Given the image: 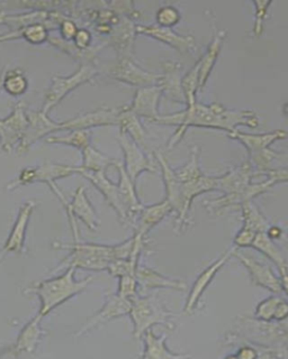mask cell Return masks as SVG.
<instances>
[{
    "label": "cell",
    "instance_id": "cell-26",
    "mask_svg": "<svg viewBox=\"0 0 288 359\" xmlns=\"http://www.w3.org/2000/svg\"><path fill=\"white\" fill-rule=\"evenodd\" d=\"M35 209L34 201H27L20 207L18 219L13 227L12 233L9 235L6 244L4 246V252H23L25 246L26 229L29 227L30 219Z\"/></svg>",
    "mask_w": 288,
    "mask_h": 359
},
{
    "label": "cell",
    "instance_id": "cell-11",
    "mask_svg": "<svg viewBox=\"0 0 288 359\" xmlns=\"http://www.w3.org/2000/svg\"><path fill=\"white\" fill-rule=\"evenodd\" d=\"M209 191H216V177L202 175L190 182L181 183V209L177 215L176 224L177 231L184 230L190 222V211L192 201L196 196L207 194Z\"/></svg>",
    "mask_w": 288,
    "mask_h": 359
},
{
    "label": "cell",
    "instance_id": "cell-3",
    "mask_svg": "<svg viewBox=\"0 0 288 359\" xmlns=\"http://www.w3.org/2000/svg\"><path fill=\"white\" fill-rule=\"evenodd\" d=\"M76 269L74 267H69L58 278L41 280L26 289V293H33L40 299L41 308L39 314L43 318L46 317L52 310L57 309L63 303L70 300L71 297L85 291L93 282L91 276L82 280H74Z\"/></svg>",
    "mask_w": 288,
    "mask_h": 359
},
{
    "label": "cell",
    "instance_id": "cell-45",
    "mask_svg": "<svg viewBox=\"0 0 288 359\" xmlns=\"http://www.w3.org/2000/svg\"><path fill=\"white\" fill-rule=\"evenodd\" d=\"M156 20L160 27L171 28L178 24L181 14L173 6H166L157 11Z\"/></svg>",
    "mask_w": 288,
    "mask_h": 359
},
{
    "label": "cell",
    "instance_id": "cell-5",
    "mask_svg": "<svg viewBox=\"0 0 288 359\" xmlns=\"http://www.w3.org/2000/svg\"><path fill=\"white\" fill-rule=\"evenodd\" d=\"M97 74L98 71L96 70V67L85 63L72 76H53L51 86L44 95V104L41 111L48 115V112L51 111L54 107H57L71 91H74L82 84L93 81Z\"/></svg>",
    "mask_w": 288,
    "mask_h": 359
},
{
    "label": "cell",
    "instance_id": "cell-32",
    "mask_svg": "<svg viewBox=\"0 0 288 359\" xmlns=\"http://www.w3.org/2000/svg\"><path fill=\"white\" fill-rule=\"evenodd\" d=\"M226 32L220 31L218 34H215L213 41L207 48V53L201 56V59L198 60L199 63V76H198V93L202 91L209 80L213 67H214L215 62L218 60V54H220L222 46H223L224 39H225Z\"/></svg>",
    "mask_w": 288,
    "mask_h": 359
},
{
    "label": "cell",
    "instance_id": "cell-34",
    "mask_svg": "<svg viewBox=\"0 0 288 359\" xmlns=\"http://www.w3.org/2000/svg\"><path fill=\"white\" fill-rule=\"evenodd\" d=\"M82 164L84 171L88 172H106L108 168L114 166L119 162V160L112 158L103 154L102 151L89 145L85 149H82Z\"/></svg>",
    "mask_w": 288,
    "mask_h": 359
},
{
    "label": "cell",
    "instance_id": "cell-43",
    "mask_svg": "<svg viewBox=\"0 0 288 359\" xmlns=\"http://www.w3.org/2000/svg\"><path fill=\"white\" fill-rule=\"evenodd\" d=\"M198 76H199V63L197 61L192 70L181 80L183 90L186 97V106L196 102V95L198 93Z\"/></svg>",
    "mask_w": 288,
    "mask_h": 359
},
{
    "label": "cell",
    "instance_id": "cell-25",
    "mask_svg": "<svg viewBox=\"0 0 288 359\" xmlns=\"http://www.w3.org/2000/svg\"><path fill=\"white\" fill-rule=\"evenodd\" d=\"M252 177H254V171H252L251 163L247 161L240 166L216 177V191H221L223 194L239 192L251 184Z\"/></svg>",
    "mask_w": 288,
    "mask_h": 359
},
{
    "label": "cell",
    "instance_id": "cell-19",
    "mask_svg": "<svg viewBox=\"0 0 288 359\" xmlns=\"http://www.w3.org/2000/svg\"><path fill=\"white\" fill-rule=\"evenodd\" d=\"M82 177L93 183V187L104 196L105 200L107 201L108 205L113 208L115 212L119 216V222L123 224H127L126 211H125L124 205L122 203L121 196H119V187L114 184L107 177L106 172H88L82 170Z\"/></svg>",
    "mask_w": 288,
    "mask_h": 359
},
{
    "label": "cell",
    "instance_id": "cell-40",
    "mask_svg": "<svg viewBox=\"0 0 288 359\" xmlns=\"http://www.w3.org/2000/svg\"><path fill=\"white\" fill-rule=\"evenodd\" d=\"M4 90L13 97H20L29 89V80L20 70L8 71L1 82Z\"/></svg>",
    "mask_w": 288,
    "mask_h": 359
},
{
    "label": "cell",
    "instance_id": "cell-22",
    "mask_svg": "<svg viewBox=\"0 0 288 359\" xmlns=\"http://www.w3.org/2000/svg\"><path fill=\"white\" fill-rule=\"evenodd\" d=\"M115 168L119 172V182L117 187H119L122 203L124 205L125 211H126L127 220H129L127 224H130V222L134 224L143 205L136 194V183L133 182L131 177L127 175L124 166H123V162L119 161Z\"/></svg>",
    "mask_w": 288,
    "mask_h": 359
},
{
    "label": "cell",
    "instance_id": "cell-14",
    "mask_svg": "<svg viewBox=\"0 0 288 359\" xmlns=\"http://www.w3.org/2000/svg\"><path fill=\"white\" fill-rule=\"evenodd\" d=\"M65 210L70 218L71 227L74 230V237L78 239V229H77L74 219L78 218L87 226L88 229H98L99 220L96 210L91 205L86 194L85 187H79L74 192V198L65 205Z\"/></svg>",
    "mask_w": 288,
    "mask_h": 359
},
{
    "label": "cell",
    "instance_id": "cell-35",
    "mask_svg": "<svg viewBox=\"0 0 288 359\" xmlns=\"http://www.w3.org/2000/svg\"><path fill=\"white\" fill-rule=\"evenodd\" d=\"M251 247H254V250H257L258 252L263 254L266 257L268 258L269 261L275 263L278 271L287 267L286 259L282 255L280 250H278V247L275 245L273 238H270L268 233H265V231L263 233H258L256 235Z\"/></svg>",
    "mask_w": 288,
    "mask_h": 359
},
{
    "label": "cell",
    "instance_id": "cell-20",
    "mask_svg": "<svg viewBox=\"0 0 288 359\" xmlns=\"http://www.w3.org/2000/svg\"><path fill=\"white\" fill-rule=\"evenodd\" d=\"M162 88L156 84L150 87L138 88L129 109L138 117L151 121L159 116V101L162 98Z\"/></svg>",
    "mask_w": 288,
    "mask_h": 359
},
{
    "label": "cell",
    "instance_id": "cell-53",
    "mask_svg": "<svg viewBox=\"0 0 288 359\" xmlns=\"http://www.w3.org/2000/svg\"><path fill=\"white\" fill-rule=\"evenodd\" d=\"M280 283H282V291L285 292L288 297V267L280 269Z\"/></svg>",
    "mask_w": 288,
    "mask_h": 359
},
{
    "label": "cell",
    "instance_id": "cell-36",
    "mask_svg": "<svg viewBox=\"0 0 288 359\" xmlns=\"http://www.w3.org/2000/svg\"><path fill=\"white\" fill-rule=\"evenodd\" d=\"M240 207L242 211L243 227L248 228L256 233L268 231V222L259 210V208L254 205V200L243 202Z\"/></svg>",
    "mask_w": 288,
    "mask_h": 359
},
{
    "label": "cell",
    "instance_id": "cell-37",
    "mask_svg": "<svg viewBox=\"0 0 288 359\" xmlns=\"http://www.w3.org/2000/svg\"><path fill=\"white\" fill-rule=\"evenodd\" d=\"M46 143L58 144V145L72 146L76 149H85L91 145V132L84 129L69 130L67 135H50L46 138Z\"/></svg>",
    "mask_w": 288,
    "mask_h": 359
},
{
    "label": "cell",
    "instance_id": "cell-41",
    "mask_svg": "<svg viewBox=\"0 0 288 359\" xmlns=\"http://www.w3.org/2000/svg\"><path fill=\"white\" fill-rule=\"evenodd\" d=\"M175 173L181 183L190 182L203 175L199 168V149L197 146H192L190 161L186 165L175 171Z\"/></svg>",
    "mask_w": 288,
    "mask_h": 359
},
{
    "label": "cell",
    "instance_id": "cell-15",
    "mask_svg": "<svg viewBox=\"0 0 288 359\" xmlns=\"http://www.w3.org/2000/svg\"><path fill=\"white\" fill-rule=\"evenodd\" d=\"M271 187H273V183L268 180H266L263 182L251 183L244 190L235 192V194H223L218 199L205 201L204 207L207 208L209 212L218 213L226 208L241 205L243 202L246 201H252L256 196H261L267 191L270 190Z\"/></svg>",
    "mask_w": 288,
    "mask_h": 359
},
{
    "label": "cell",
    "instance_id": "cell-50",
    "mask_svg": "<svg viewBox=\"0 0 288 359\" xmlns=\"http://www.w3.org/2000/svg\"><path fill=\"white\" fill-rule=\"evenodd\" d=\"M265 175L267 177V180L273 183V185L277 184V183L288 182V166L266 172Z\"/></svg>",
    "mask_w": 288,
    "mask_h": 359
},
{
    "label": "cell",
    "instance_id": "cell-24",
    "mask_svg": "<svg viewBox=\"0 0 288 359\" xmlns=\"http://www.w3.org/2000/svg\"><path fill=\"white\" fill-rule=\"evenodd\" d=\"M136 34V26L127 17L122 16L119 22L113 26L110 32V43L119 53V57L132 59Z\"/></svg>",
    "mask_w": 288,
    "mask_h": 359
},
{
    "label": "cell",
    "instance_id": "cell-21",
    "mask_svg": "<svg viewBox=\"0 0 288 359\" xmlns=\"http://www.w3.org/2000/svg\"><path fill=\"white\" fill-rule=\"evenodd\" d=\"M138 280V291H149L155 289L176 290V291H185L187 283L183 280L167 278L162 273L157 272L150 267L143 266L138 264L136 272Z\"/></svg>",
    "mask_w": 288,
    "mask_h": 359
},
{
    "label": "cell",
    "instance_id": "cell-47",
    "mask_svg": "<svg viewBox=\"0 0 288 359\" xmlns=\"http://www.w3.org/2000/svg\"><path fill=\"white\" fill-rule=\"evenodd\" d=\"M254 35L259 37L263 33V22H265L266 17L268 14L269 7H270L273 1H260V0H254Z\"/></svg>",
    "mask_w": 288,
    "mask_h": 359
},
{
    "label": "cell",
    "instance_id": "cell-28",
    "mask_svg": "<svg viewBox=\"0 0 288 359\" xmlns=\"http://www.w3.org/2000/svg\"><path fill=\"white\" fill-rule=\"evenodd\" d=\"M229 137L240 142L250 155L256 151L269 149L277 140H286L288 137V133L282 129H276L265 134H246L237 129L233 134L229 135Z\"/></svg>",
    "mask_w": 288,
    "mask_h": 359
},
{
    "label": "cell",
    "instance_id": "cell-13",
    "mask_svg": "<svg viewBox=\"0 0 288 359\" xmlns=\"http://www.w3.org/2000/svg\"><path fill=\"white\" fill-rule=\"evenodd\" d=\"M131 306H132V301L122 297L117 293L108 295L102 309L97 313L93 314L91 319L88 320L85 325L77 332L76 336H82L86 332H89L93 329L97 328L99 325H105V323H110L112 320L117 319V318L127 316L130 313Z\"/></svg>",
    "mask_w": 288,
    "mask_h": 359
},
{
    "label": "cell",
    "instance_id": "cell-49",
    "mask_svg": "<svg viewBox=\"0 0 288 359\" xmlns=\"http://www.w3.org/2000/svg\"><path fill=\"white\" fill-rule=\"evenodd\" d=\"M257 233L248 229V228L242 227L239 230L235 238V246L237 248H246V247H251L254 243V237Z\"/></svg>",
    "mask_w": 288,
    "mask_h": 359
},
{
    "label": "cell",
    "instance_id": "cell-54",
    "mask_svg": "<svg viewBox=\"0 0 288 359\" xmlns=\"http://www.w3.org/2000/svg\"><path fill=\"white\" fill-rule=\"evenodd\" d=\"M0 26H1V22H0Z\"/></svg>",
    "mask_w": 288,
    "mask_h": 359
},
{
    "label": "cell",
    "instance_id": "cell-6",
    "mask_svg": "<svg viewBox=\"0 0 288 359\" xmlns=\"http://www.w3.org/2000/svg\"><path fill=\"white\" fill-rule=\"evenodd\" d=\"M81 166L67 165L59 163L46 162L37 168H24L18 179L8 184V189H16L35 182L46 183L48 187L55 184L58 180L81 174Z\"/></svg>",
    "mask_w": 288,
    "mask_h": 359
},
{
    "label": "cell",
    "instance_id": "cell-9",
    "mask_svg": "<svg viewBox=\"0 0 288 359\" xmlns=\"http://www.w3.org/2000/svg\"><path fill=\"white\" fill-rule=\"evenodd\" d=\"M117 140L124 154L123 166L133 182L136 183L138 175H141L143 172H156V162L149 154L144 153L143 149L132 138L129 137L126 134L119 133Z\"/></svg>",
    "mask_w": 288,
    "mask_h": 359
},
{
    "label": "cell",
    "instance_id": "cell-30",
    "mask_svg": "<svg viewBox=\"0 0 288 359\" xmlns=\"http://www.w3.org/2000/svg\"><path fill=\"white\" fill-rule=\"evenodd\" d=\"M156 160L162 168V179L166 188V200L169 201L174 211L178 213L181 209V182L176 177L175 171L162 153H156Z\"/></svg>",
    "mask_w": 288,
    "mask_h": 359
},
{
    "label": "cell",
    "instance_id": "cell-27",
    "mask_svg": "<svg viewBox=\"0 0 288 359\" xmlns=\"http://www.w3.org/2000/svg\"><path fill=\"white\" fill-rule=\"evenodd\" d=\"M181 67L178 62L164 63V73H162V78L158 84L162 88V95L169 100L186 104V97L181 84Z\"/></svg>",
    "mask_w": 288,
    "mask_h": 359
},
{
    "label": "cell",
    "instance_id": "cell-17",
    "mask_svg": "<svg viewBox=\"0 0 288 359\" xmlns=\"http://www.w3.org/2000/svg\"><path fill=\"white\" fill-rule=\"evenodd\" d=\"M27 118H29V125L26 128L22 143L16 149L20 155L27 153L37 140H42L48 135L54 134L55 121H51L46 114H43L42 111L27 109Z\"/></svg>",
    "mask_w": 288,
    "mask_h": 359
},
{
    "label": "cell",
    "instance_id": "cell-10",
    "mask_svg": "<svg viewBox=\"0 0 288 359\" xmlns=\"http://www.w3.org/2000/svg\"><path fill=\"white\" fill-rule=\"evenodd\" d=\"M108 76L123 83L143 88L156 86L162 80V74L148 72L136 65L132 59L119 57V60L108 69Z\"/></svg>",
    "mask_w": 288,
    "mask_h": 359
},
{
    "label": "cell",
    "instance_id": "cell-8",
    "mask_svg": "<svg viewBox=\"0 0 288 359\" xmlns=\"http://www.w3.org/2000/svg\"><path fill=\"white\" fill-rule=\"evenodd\" d=\"M119 112H121V108H100L93 111L80 114L74 116V118H70L68 121H60V123L55 121L54 132L76 130V129L89 130L95 127L117 126Z\"/></svg>",
    "mask_w": 288,
    "mask_h": 359
},
{
    "label": "cell",
    "instance_id": "cell-12",
    "mask_svg": "<svg viewBox=\"0 0 288 359\" xmlns=\"http://www.w3.org/2000/svg\"><path fill=\"white\" fill-rule=\"evenodd\" d=\"M235 250H237V247L233 246L231 250H226L223 255L218 258L214 263L211 264L207 269H204L203 272L198 275L195 282L192 284L186 304H185L184 312L187 316H190L195 311L198 303L201 301L202 297L207 291L209 284L212 283L215 276L220 272L221 269L225 265L226 262L229 261L230 258L233 256Z\"/></svg>",
    "mask_w": 288,
    "mask_h": 359
},
{
    "label": "cell",
    "instance_id": "cell-44",
    "mask_svg": "<svg viewBox=\"0 0 288 359\" xmlns=\"http://www.w3.org/2000/svg\"><path fill=\"white\" fill-rule=\"evenodd\" d=\"M138 261L134 258L129 259H115L110 262L107 272L114 278H122L125 275H136V267H138Z\"/></svg>",
    "mask_w": 288,
    "mask_h": 359
},
{
    "label": "cell",
    "instance_id": "cell-2",
    "mask_svg": "<svg viewBox=\"0 0 288 359\" xmlns=\"http://www.w3.org/2000/svg\"><path fill=\"white\" fill-rule=\"evenodd\" d=\"M53 247L55 250H70V254L55 269V272L63 267L65 269L74 267L77 269L100 272V271H107L110 262L115 259H129L133 254L134 239L131 237L121 244L114 245V246L77 241L71 245L55 243Z\"/></svg>",
    "mask_w": 288,
    "mask_h": 359
},
{
    "label": "cell",
    "instance_id": "cell-1",
    "mask_svg": "<svg viewBox=\"0 0 288 359\" xmlns=\"http://www.w3.org/2000/svg\"><path fill=\"white\" fill-rule=\"evenodd\" d=\"M186 107L183 111L159 115L150 121L164 126L178 127L168 143V149L175 147L190 127L221 129L231 135L237 130V127L246 126L254 129L259 125L257 114L254 110H230L218 102L203 104L197 101Z\"/></svg>",
    "mask_w": 288,
    "mask_h": 359
},
{
    "label": "cell",
    "instance_id": "cell-48",
    "mask_svg": "<svg viewBox=\"0 0 288 359\" xmlns=\"http://www.w3.org/2000/svg\"><path fill=\"white\" fill-rule=\"evenodd\" d=\"M263 351H267V348H265ZM259 351H258L257 347L256 346H251L247 341V344L241 346L239 349H237V353H232V355H229V356H226V358H240V359H254L258 358L260 356Z\"/></svg>",
    "mask_w": 288,
    "mask_h": 359
},
{
    "label": "cell",
    "instance_id": "cell-39",
    "mask_svg": "<svg viewBox=\"0 0 288 359\" xmlns=\"http://www.w3.org/2000/svg\"><path fill=\"white\" fill-rule=\"evenodd\" d=\"M18 37H23L31 44H42L48 39V28L44 24H34V25L22 28L20 31H13L12 33L0 37V41H8V39H18Z\"/></svg>",
    "mask_w": 288,
    "mask_h": 359
},
{
    "label": "cell",
    "instance_id": "cell-38",
    "mask_svg": "<svg viewBox=\"0 0 288 359\" xmlns=\"http://www.w3.org/2000/svg\"><path fill=\"white\" fill-rule=\"evenodd\" d=\"M48 17H50V13L46 11H31L29 14L11 15V16L1 13L0 22L1 24L14 26L16 28L15 31H20L22 28L27 27V26L43 24L44 20H48Z\"/></svg>",
    "mask_w": 288,
    "mask_h": 359
},
{
    "label": "cell",
    "instance_id": "cell-23",
    "mask_svg": "<svg viewBox=\"0 0 288 359\" xmlns=\"http://www.w3.org/2000/svg\"><path fill=\"white\" fill-rule=\"evenodd\" d=\"M173 211V207L166 199L156 205H147V207L143 205L136 220L134 236L138 238L145 239L149 231L156 227L157 224H160Z\"/></svg>",
    "mask_w": 288,
    "mask_h": 359
},
{
    "label": "cell",
    "instance_id": "cell-31",
    "mask_svg": "<svg viewBox=\"0 0 288 359\" xmlns=\"http://www.w3.org/2000/svg\"><path fill=\"white\" fill-rule=\"evenodd\" d=\"M117 126L119 127V133L126 134L129 137L132 138L142 149L149 151L150 146L148 144V135L145 129L140 123L138 116L133 114L129 107H122L119 115Z\"/></svg>",
    "mask_w": 288,
    "mask_h": 359
},
{
    "label": "cell",
    "instance_id": "cell-4",
    "mask_svg": "<svg viewBox=\"0 0 288 359\" xmlns=\"http://www.w3.org/2000/svg\"><path fill=\"white\" fill-rule=\"evenodd\" d=\"M133 323V336L136 339L143 337L144 332L152 328L153 325H164L168 328L174 329L170 323L173 313L164 308L156 295L150 297H138L132 300V306L129 313Z\"/></svg>",
    "mask_w": 288,
    "mask_h": 359
},
{
    "label": "cell",
    "instance_id": "cell-52",
    "mask_svg": "<svg viewBox=\"0 0 288 359\" xmlns=\"http://www.w3.org/2000/svg\"><path fill=\"white\" fill-rule=\"evenodd\" d=\"M60 29H61V35H63L65 41H71L76 36L78 28H77L76 22L70 20H63L60 24Z\"/></svg>",
    "mask_w": 288,
    "mask_h": 359
},
{
    "label": "cell",
    "instance_id": "cell-29",
    "mask_svg": "<svg viewBox=\"0 0 288 359\" xmlns=\"http://www.w3.org/2000/svg\"><path fill=\"white\" fill-rule=\"evenodd\" d=\"M167 334L157 336L152 328L145 331L143 334L144 351L142 358L144 359H181L188 358L185 353H173L167 347Z\"/></svg>",
    "mask_w": 288,
    "mask_h": 359
},
{
    "label": "cell",
    "instance_id": "cell-42",
    "mask_svg": "<svg viewBox=\"0 0 288 359\" xmlns=\"http://www.w3.org/2000/svg\"><path fill=\"white\" fill-rule=\"evenodd\" d=\"M282 301L284 299L280 297H270L261 301L256 309L254 316L260 321H266V323L274 321L276 320L277 311Z\"/></svg>",
    "mask_w": 288,
    "mask_h": 359
},
{
    "label": "cell",
    "instance_id": "cell-51",
    "mask_svg": "<svg viewBox=\"0 0 288 359\" xmlns=\"http://www.w3.org/2000/svg\"><path fill=\"white\" fill-rule=\"evenodd\" d=\"M91 32L87 31V29H85V28L78 29V32H77L76 34V36L74 37V46H76L77 48H79V50H88L89 45H91Z\"/></svg>",
    "mask_w": 288,
    "mask_h": 359
},
{
    "label": "cell",
    "instance_id": "cell-33",
    "mask_svg": "<svg viewBox=\"0 0 288 359\" xmlns=\"http://www.w3.org/2000/svg\"><path fill=\"white\" fill-rule=\"evenodd\" d=\"M43 319L41 314L37 313L33 319L27 323L25 328L20 332L16 344V351L18 353H32L37 348L42 336L41 330V320Z\"/></svg>",
    "mask_w": 288,
    "mask_h": 359
},
{
    "label": "cell",
    "instance_id": "cell-18",
    "mask_svg": "<svg viewBox=\"0 0 288 359\" xmlns=\"http://www.w3.org/2000/svg\"><path fill=\"white\" fill-rule=\"evenodd\" d=\"M136 33L152 37L159 42L175 48L181 54L192 53L196 50V43L194 37L181 36L179 34L174 32L171 28L160 27L158 25H138L136 26Z\"/></svg>",
    "mask_w": 288,
    "mask_h": 359
},
{
    "label": "cell",
    "instance_id": "cell-7",
    "mask_svg": "<svg viewBox=\"0 0 288 359\" xmlns=\"http://www.w3.org/2000/svg\"><path fill=\"white\" fill-rule=\"evenodd\" d=\"M27 125V108L24 102L16 104L8 117L0 119V140L1 149L5 153H12L14 149H18L23 140Z\"/></svg>",
    "mask_w": 288,
    "mask_h": 359
},
{
    "label": "cell",
    "instance_id": "cell-46",
    "mask_svg": "<svg viewBox=\"0 0 288 359\" xmlns=\"http://www.w3.org/2000/svg\"><path fill=\"white\" fill-rule=\"evenodd\" d=\"M119 291L117 294L127 300H134L138 295V280L136 275H125L119 278Z\"/></svg>",
    "mask_w": 288,
    "mask_h": 359
},
{
    "label": "cell",
    "instance_id": "cell-16",
    "mask_svg": "<svg viewBox=\"0 0 288 359\" xmlns=\"http://www.w3.org/2000/svg\"><path fill=\"white\" fill-rule=\"evenodd\" d=\"M233 256H235L243 264V266L248 269L250 278L256 285L268 290L275 294H278V293L282 292L280 278H277L275 273L273 272V269L268 265L260 263V262L256 261L254 258L250 257V256L243 255L242 252H237V248L235 250Z\"/></svg>",
    "mask_w": 288,
    "mask_h": 359
}]
</instances>
